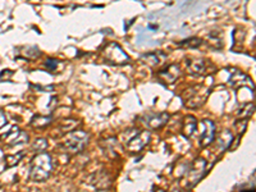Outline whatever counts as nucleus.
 <instances>
[{
  "instance_id": "f257e3e1",
  "label": "nucleus",
  "mask_w": 256,
  "mask_h": 192,
  "mask_svg": "<svg viewBox=\"0 0 256 192\" xmlns=\"http://www.w3.org/2000/svg\"><path fill=\"white\" fill-rule=\"evenodd\" d=\"M51 171H53V160L47 153H37L31 160L29 166V180L32 182H45L50 177Z\"/></svg>"
},
{
  "instance_id": "f03ea898",
  "label": "nucleus",
  "mask_w": 256,
  "mask_h": 192,
  "mask_svg": "<svg viewBox=\"0 0 256 192\" xmlns=\"http://www.w3.org/2000/svg\"><path fill=\"white\" fill-rule=\"evenodd\" d=\"M151 135L147 130H135V128H131V130H127L126 132L122 135V141L124 144V148L127 149V151H130L132 154H137L140 151H142V149L150 142Z\"/></svg>"
},
{
  "instance_id": "7ed1b4c3",
  "label": "nucleus",
  "mask_w": 256,
  "mask_h": 192,
  "mask_svg": "<svg viewBox=\"0 0 256 192\" xmlns=\"http://www.w3.org/2000/svg\"><path fill=\"white\" fill-rule=\"evenodd\" d=\"M210 95V89L203 85H195L191 87H187L182 92L183 105L190 109H198L203 107L206 103Z\"/></svg>"
},
{
  "instance_id": "20e7f679",
  "label": "nucleus",
  "mask_w": 256,
  "mask_h": 192,
  "mask_svg": "<svg viewBox=\"0 0 256 192\" xmlns=\"http://www.w3.org/2000/svg\"><path fill=\"white\" fill-rule=\"evenodd\" d=\"M88 133L82 130H73L68 132L62 142V149L68 154H80L88 144Z\"/></svg>"
},
{
  "instance_id": "39448f33",
  "label": "nucleus",
  "mask_w": 256,
  "mask_h": 192,
  "mask_svg": "<svg viewBox=\"0 0 256 192\" xmlns=\"http://www.w3.org/2000/svg\"><path fill=\"white\" fill-rule=\"evenodd\" d=\"M206 175V160L203 158H196L194 162L187 167L185 172V187L194 189Z\"/></svg>"
},
{
  "instance_id": "423d86ee",
  "label": "nucleus",
  "mask_w": 256,
  "mask_h": 192,
  "mask_svg": "<svg viewBox=\"0 0 256 192\" xmlns=\"http://www.w3.org/2000/svg\"><path fill=\"white\" fill-rule=\"evenodd\" d=\"M103 58L106 63L112 65H124L131 60L130 56L124 53L123 49L117 42H110L104 47Z\"/></svg>"
},
{
  "instance_id": "0eeeda50",
  "label": "nucleus",
  "mask_w": 256,
  "mask_h": 192,
  "mask_svg": "<svg viewBox=\"0 0 256 192\" xmlns=\"http://www.w3.org/2000/svg\"><path fill=\"white\" fill-rule=\"evenodd\" d=\"M29 140L28 133L24 131L19 130L17 127H13L12 130L6 132L5 135L0 136V141L5 142L8 146H18V145H24Z\"/></svg>"
},
{
  "instance_id": "6e6552de",
  "label": "nucleus",
  "mask_w": 256,
  "mask_h": 192,
  "mask_svg": "<svg viewBox=\"0 0 256 192\" xmlns=\"http://www.w3.org/2000/svg\"><path fill=\"white\" fill-rule=\"evenodd\" d=\"M181 76V67L178 64H169L167 65L165 68L159 69L156 77H158V81L163 85L168 86L173 85Z\"/></svg>"
},
{
  "instance_id": "1a4fd4ad",
  "label": "nucleus",
  "mask_w": 256,
  "mask_h": 192,
  "mask_svg": "<svg viewBox=\"0 0 256 192\" xmlns=\"http://www.w3.org/2000/svg\"><path fill=\"white\" fill-rule=\"evenodd\" d=\"M169 114L168 113H150V114L144 115L141 122L145 124V127L150 130H160L168 123Z\"/></svg>"
},
{
  "instance_id": "9d476101",
  "label": "nucleus",
  "mask_w": 256,
  "mask_h": 192,
  "mask_svg": "<svg viewBox=\"0 0 256 192\" xmlns=\"http://www.w3.org/2000/svg\"><path fill=\"white\" fill-rule=\"evenodd\" d=\"M201 126H203V132H201L199 144H200L201 148H206L210 144H213L215 139V124L210 119H204V121H201Z\"/></svg>"
},
{
  "instance_id": "9b49d317",
  "label": "nucleus",
  "mask_w": 256,
  "mask_h": 192,
  "mask_svg": "<svg viewBox=\"0 0 256 192\" xmlns=\"http://www.w3.org/2000/svg\"><path fill=\"white\" fill-rule=\"evenodd\" d=\"M186 64L190 73L195 76H204L209 72L210 63L203 58H189L186 60Z\"/></svg>"
},
{
  "instance_id": "f8f14e48",
  "label": "nucleus",
  "mask_w": 256,
  "mask_h": 192,
  "mask_svg": "<svg viewBox=\"0 0 256 192\" xmlns=\"http://www.w3.org/2000/svg\"><path fill=\"white\" fill-rule=\"evenodd\" d=\"M231 76H230V83L231 86H233L236 90L239 87H244V86H249L251 89H254V83L250 80V77L248 74H245L244 72L239 71V69H231Z\"/></svg>"
},
{
  "instance_id": "ddd939ff",
  "label": "nucleus",
  "mask_w": 256,
  "mask_h": 192,
  "mask_svg": "<svg viewBox=\"0 0 256 192\" xmlns=\"http://www.w3.org/2000/svg\"><path fill=\"white\" fill-rule=\"evenodd\" d=\"M168 55L163 51H153V53H146L141 56V62L149 67H160L167 62Z\"/></svg>"
},
{
  "instance_id": "4468645a",
  "label": "nucleus",
  "mask_w": 256,
  "mask_h": 192,
  "mask_svg": "<svg viewBox=\"0 0 256 192\" xmlns=\"http://www.w3.org/2000/svg\"><path fill=\"white\" fill-rule=\"evenodd\" d=\"M90 184L97 190H105L110 187L112 181H110L109 176L106 175L105 172H99V173H95L90 177Z\"/></svg>"
},
{
  "instance_id": "2eb2a0df",
  "label": "nucleus",
  "mask_w": 256,
  "mask_h": 192,
  "mask_svg": "<svg viewBox=\"0 0 256 192\" xmlns=\"http://www.w3.org/2000/svg\"><path fill=\"white\" fill-rule=\"evenodd\" d=\"M17 55L23 59L33 60L37 59L38 56L41 55V51L38 49V46H21L18 47Z\"/></svg>"
},
{
  "instance_id": "dca6fc26",
  "label": "nucleus",
  "mask_w": 256,
  "mask_h": 192,
  "mask_svg": "<svg viewBox=\"0 0 256 192\" xmlns=\"http://www.w3.org/2000/svg\"><path fill=\"white\" fill-rule=\"evenodd\" d=\"M196 128H198V121H196V118L192 117V115L185 117V119L182 122V130H181L183 136L187 137V139L191 137L195 133V131H196Z\"/></svg>"
},
{
  "instance_id": "f3484780",
  "label": "nucleus",
  "mask_w": 256,
  "mask_h": 192,
  "mask_svg": "<svg viewBox=\"0 0 256 192\" xmlns=\"http://www.w3.org/2000/svg\"><path fill=\"white\" fill-rule=\"evenodd\" d=\"M53 123V117L51 115H33L29 124L36 130H45Z\"/></svg>"
},
{
  "instance_id": "a211bd4d",
  "label": "nucleus",
  "mask_w": 256,
  "mask_h": 192,
  "mask_svg": "<svg viewBox=\"0 0 256 192\" xmlns=\"http://www.w3.org/2000/svg\"><path fill=\"white\" fill-rule=\"evenodd\" d=\"M233 142V133L230 130H224L218 139V144L222 149H231Z\"/></svg>"
},
{
  "instance_id": "6ab92c4d",
  "label": "nucleus",
  "mask_w": 256,
  "mask_h": 192,
  "mask_svg": "<svg viewBox=\"0 0 256 192\" xmlns=\"http://www.w3.org/2000/svg\"><path fill=\"white\" fill-rule=\"evenodd\" d=\"M201 38L199 37H190V38H186V40H183V41L178 42V46L183 47V49H187V47H190V49H196L198 46H200L201 45Z\"/></svg>"
},
{
  "instance_id": "aec40b11",
  "label": "nucleus",
  "mask_w": 256,
  "mask_h": 192,
  "mask_svg": "<svg viewBox=\"0 0 256 192\" xmlns=\"http://www.w3.org/2000/svg\"><path fill=\"white\" fill-rule=\"evenodd\" d=\"M101 148H103L104 153H105L108 157H110V158L117 157V153H115V150H114V148H115L114 139L105 140L103 145H101Z\"/></svg>"
},
{
  "instance_id": "412c9836",
  "label": "nucleus",
  "mask_w": 256,
  "mask_h": 192,
  "mask_svg": "<svg viewBox=\"0 0 256 192\" xmlns=\"http://www.w3.org/2000/svg\"><path fill=\"white\" fill-rule=\"evenodd\" d=\"M24 157V153H18L15 155H6L5 157V168H12L17 166L18 163L21 162L22 158Z\"/></svg>"
},
{
  "instance_id": "4be33fe9",
  "label": "nucleus",
  "mask_w": 256,
  "mask_h": 192,
  "mask_svg": "<svg viewBox=\"0 0 256 192\" xmlns=\"http://www.w3.org/2000/svg\"><path fill=\"white\" fill-rule=\"evenodd\" d=\"M254 112H255V105L251 103L246 104V105H244V108H242L241 110H240L239 115H240V118H244V119H250L251 117H253Z\"/></svg>"
},
{
  "instance_id": "5701e85b",
  "label": "nucleus",
  "mask_w": 256,
  "mask_h": 192,
  "mask_svg": "<svg viewBox=\"0 0 256 192\" xmlns=\"http://www.w3.org/2000/svg\"><path fill=\"white\" fill-rule=\"evenodd\" d=\"M47 149V141L45 139H36L32 142V150L35 153H42Z\"/></svg>"
},
{
  "instance_id": "b1692460",
  "label": "nucleus",
  "mask_w": 256,
  "mask_h": 192,
  "mask_svg": "<svg viewBox=\"0 0 256 192\" xmlns=\"http://www.w3.org/2000/svg\"><path fill=\"white\" fill-rule=\"evenodd\" d=\"M248 119H244V118H240L236 121L235 123V128L237 130V135H239V137L241 136L242 133L245 132V130H246V127H248Z\"/></svg>"
},
{
  "instance_id": "393cba45",
  "label": "nucleus",
  "mask_w": 256,
  "mask_h": 192,
  "mask_svg": "<svg viewBox=\"0 0 256 192\" xmlns=\"http://www.w3.org/2000/svg\"><path fill=\"white\" fill-rule=\"evenodd\" d=\"M45 69L49 72H56L58 71V65H59V60L58 59H54V58H49V59H46V62H45Z\"/></svg>"
},
{
  "instance_id": "a878e982",
  "label": "nucleus",
  "mask_w": 256,
  "mask_h": 192,
  "mask_svg": "<svg viewBox=\"0 0 256 192\" xmlns=\"http://www.w3.org/2000/svg\"><path fill=\"white\" fill-rule=\"evenodd\" d=\"M12 76H13V71H9V69H4V71L0 73V81L9 80L8 77H12Z\"/></svg>"
},
{
  "instance_id": "bb28decb",
  "label": "nucleus",
  "mask_w": 256,
  "mask_h": 192,
  "mask_svg": "<svg viewBox=\"0 0 256 192\" xmlns=\"http://www.w3.org/2000/svg\"><path fill=\"white\" fill-rule=\"evenodd\" d=\"M6 126V115L3 110L0 109V130Z\"/></svg>"
}]
</instances>
